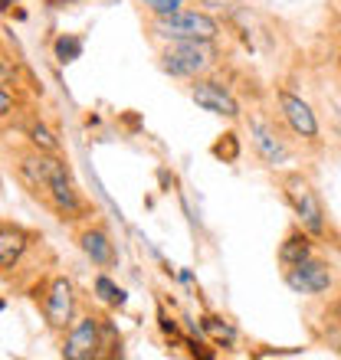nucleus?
I'll list each match as a JSON object with an SVG mask.
<instances>
[{
    "instance_id": "1",
    "label": "nucleus",
    "mask_w": 341,
    "mask_h": 360,
    "mask_svg": "<svg viewBox=\"0 0 341 360\" xmlns=\"http://www.w3.org/2000/svg\"><path fill=\"white\" fill-rule=\"evenodd\" d=\"M217 39H174L158 53V66L174 79H197L217 63Z\"/></svg>"
},
{
    "instance_id": "6",
    "label": "nucleus",
    "mask_w": 341,
    "mask_h": 360,
    "mask_svg": "<svg viewBox=\"0 0 341 360\" xmlns=\"http://www.w3.org/2000/svg\"><path fill=\"white\" fill-rule=\"evenodd\" d=\"M285 285L299 295H322L332 288V269L322 259H302L295 266L285 269Z\"/></svg>"
},
{
    "instance_id": "19",
    "label": "nucleus",
    "mask_w": 341,
    "mask_h": 360,
    "mask_svg": "<svg viewBox=\"0 0 341 360\" xmlns=\"http://www.w3.org/2000/svg\"><path fill=\"white\" fill-rule=\"evenodd\" d=\"M204 328L213 334H223L227 341H233V331H230V324H220V318H204Z\"/></svg>"
},
{
    "instance_id": "18",
    "label": "nucleus",
    "mask_w": 341,
    "mask_h": 360,
    "mask_svg": "<svg viewBox=\"0 0 341 360\" xmlns=\"http://www.w3.org/2000/svg\"><path fill=\"white\" fill-rule=\"evenodd\" d=\"M13 112H17V98L0 86V118H7V115H13Z\"/></svg>"
},
{
    "instance_id": "5",
    "label": "nucleus",
    "mask_w": 341,
    "mask_h": 360,
    "mask_svg": "<svg viewBox=\"0 0 341 360\" xmlns=\"http://www.w3.org/2000/svg\"><path fill=\"white\" fill-rule=\"evenodd\" d=\"M190 98L210 115H220V118H230V122H237L240 118V102L233 98L223 82H213V79H190Z\"/></svg>"
},
{
    "instance_id": "11",
    "label": "nucleus",
    "mask_w": 341,
    "mask_h": 360,
    "mask_svg": "<svg viewBox=\"0 0 341 360\" xmlns=\"http://www.w3.org/2000/svg\"><path fill=\"white\" fill-rule=\"evenodd\" d=\"M30 249V233L13 223H0V269H13Z\"/></svg>"
},
{
    "instance_id": "20",
    "label": "nucleus",
    "mask_w": 341,
    "mask_h": 360,
    "mask_svg": "<svg viewBox=\"0 0 341 360\" xmlns=\"http://www.w3.org/2000/svg\"><path fill=\"white\" fill-rule=\"evenodd\" d=\"M240 0H200V7L204 10H233Z\"/></svg>"
},
{
    "instance_id": "9",
    "label": "nucleus",
    "mask_w": 341,
    "mask_h": 360,
    "mask_svg": "<svg viewBox=\"0 0 341 360\" xmlns=\"http://www.w3.org/2000/svg\"><path fill=\"white\" fill-rule=\"evenodd\" d=\"M76 243H79V249H82L85 256L92 259L99 269H112L115 262H118V252H115V243H112V236L105 233V226H85V229H79V236H76Z\"/></svg>"
},
{
    "instance_id": "13",
    "label": "nucleus",
    "mask_w": 341,
    "mask_h": 360,
    "mask_svg": "<svg viewBox=\"0 0 341 360\" xmlns=\"http://www.w3.org/2000/svg\"><path fill=\"white\" fill-rule=\"evenodd\" d=\"M27 138H30V144L33 148H39V151H49V154H56L59 151V138L53 131H49L46 124H39V122H33L27 128Z\"/></svg>"
},
{
    "instance_id": "14",
    "label": "nucleus",
    "mask_w": 341,
    "mask_h": 360,
    "mask_svg": "<svg viewBox=\"0 0 341 360\" xmlns=\"http://www.w3.org/2000/svg\"><path fill=\"white\" fill-rule=\"evenodd\" d=\"M95 292H99V298H102L105 304H112V308H122V304L128 302L125 288H118L108 275H99V278H95Z\"/></svg>"
},
{
    "instance_id": "2",
    "label": "nucleus",
    "mask_w": 341,
    "mask_h": 360,
    "mask_svg": "<svg viewBox=\"0 0 341 360\" xmlns=\"http://www.w3.org/2000/svg\"><path fill=\"white\" fill-rule=\"evenodd\" d=\"M151 37H158L161 43H174V39H217L220 23L210 10L184 7L170 17H151L148 23Z\"/></svg>"
},
{
    "instance_id": "7",
    "label": "nucleus",
    "mask_w": 341,
    "mask_h": 360,
    "mask_svg": "<svg viewBox=\"0 0 341 360\" xmlns=\"http://www.w3.org/2000/svg\"><path fill=\"white\" fill-rule=\"evenodd\" d=\"M73 302H76V295H73V282L56 275L53 282H49L46 295H43V314H46V324L53 331H66L69 324H73Z\"/></svg>"
},
{
    "instance_id": "21",
    "label": "nucleus",
    "mask_w": 341,
    "mask_h": 360,
    "mask_svg": "<svg viewBox=\"0 0 341 360\" xmlns=\"http://www.w3.org/2000/svg\"><path fill=\"white\" fill-rule=\"evenodd\" d=\"M13 79H17V69L10 66L7 59H0V86H4V82H13Z\"/></svg>"
},
{
    "instance_id": "15",
    "label": "nucleus",
    "mask_w": 341,
    "mask_h": 360,
    "mask_svg": "<svg viewBox=\"0 0 341 360\" xmlns=\"http://www.w3.org/2000/svg\"><path fill=\"white\" fill-rule=\"evenodd\" d=\"M138 7L148 13V17H170L178 10L187 7V0H135Z\"/></svg>"
},
{
    "instance_id": "4",
    "label": "nucleus",
    "mask_w": 341,
    "mask_h": 360,
    "mask_svg": "<svg viewBox=\"0 0 341 360\" xmlns=\"http://www.w3.org/2000/svg\"><path fill=\"white\" fill-rule=\"evenodd\" d=\"M102 347V318L82 314L76 324H69V334L63 341V357L69 360H92L99 357Z\"/></svg>"
},
{
    "instance_id": "22",
    "label": "nucleus",
    "mask_w": 341,
    "mask_h": 360,
    "mask_svg": "<svg viewBox=\"0 0 341 360\" xmlns=\"http://www.w3.org/2000/svg\"><path fill=\"white\" fill-rule=\"evenodd\" d=\"M335 131H338V138H341V115H338V122H335Z\"/></svg>"
},
{
    "instance_id": "17",
    "label": "nucleus",
    "mask_w": 341,
    "mask_h": 360,
    "mask_svg": "<svg viewBox=\"0 0 341 360\" xmlns=\"http://www.w3.org/2000/svg\"><path fill=\"white\" fill-rule=\"evenodd\" d=\"M53 49H56L59 63H73V59L82 56V37H59Z\"/></svg>"
},
{
    "instance_id": "8",
    "label": "nucleus",
    "mask_w": 341,
    "mask_h": 360,
    "mask_svg": "<svg viewBox=\"0 0 341 360\" xmlns=\"http://www.w3.org/2000/svg\"><path fill=\"white\" fill-rule=\"evenodd\" d=\"M275 98H279L285 124H289L299 138H305V141H318V122H315V112L309 108V102H302V98L292 92H279Z\"/></svg>"
},
{
    "instance_id": "12",
    "label": "nucleus",
    "mask_w": 341,
    "mask_h": 360,
    "mask_svg": "<svg viewBox=\"0 0 341 360\" xmlns=\"http://www.w3.org/2000/svg\"><path fill=\"white\" fill-rule=\"evenodd\" d=\"M312 256V233L305 226L292 229L289 236L283 239V246H279V262H283V269L295 266V262H302V259Z\"/></svg>"
},
{
    "instance_id": "3",
    "label": "nucleus",
    "mask_w": 341,
    "mask_h": 360,
    "mask_svg": "<svg viewBox=\"0 0 341 360\" xmlns=\"http://www.w3.org/2000/svg\"><path fill=\"white\" fill-rule=\"evenodd\" d=\"M283 193H285V200H289L292 213L299 217V223H302L312 236H322L325 233V210H322V203H318V197H315L312 184H309L302 174H285Z\"/></svg>"
},
{
    "instance_id": "16",
    "label": "nucleus",
    "mask_w": 341,
    "mask_h": 360,
    "mask_svg": "<svg viewBox=\"0 0 341 360\" xmlns=\"http://www.w3.org/2000/svg\"><path fill=\"white\" fill-rule=\"evenodd\" d=\"M213 151V158H220V161H227V164H233L240 158V138L233 131H227V134H220V141L210 148Z\"/></svg>"
},
{
    "instance_id": "10",
    "label": "nucleus",
    "mask_w": 341,
    "mask_h": 360,
    "mask_svg": "<svg viewBox=\"0 0 341 360\" xmlns=\"http://www.w3.org/2000/svg\"><path fill=\"white\" fill-rule=\"evenodd\" d=\"M249 138H253V148L256 154L263 158L266 164H285L289 161V148H285V141L275 134V128H269L266 122H259V118H253L249 122Z\"/></svg>"
}]
</instances>
